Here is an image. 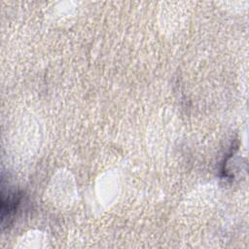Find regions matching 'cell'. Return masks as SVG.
Returning a JSON list of instances; mask_svg holds the SVG:
<instances>
[{"instance_id": "6da1fadb", "label": "cell", "mask_w": 249, "mask_h": 249, "mask_svg": "<svg viewBox=\"0 0 249 249\" xmlns=\"http://www.w3.org/2000/svg\"><path fill=\"white\" fill-rule=\"evenodd\" d=\"M21 198L22 193L19 191H8L7 195L1 192V223L3 228L12 223Z\"/></svg>"}]
</instances>
